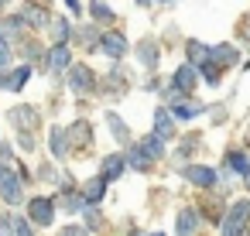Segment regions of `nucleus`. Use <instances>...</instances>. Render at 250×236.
Masks as SVG:
<instances>
[{
    "label": "nucleus",
    "instance_id": "393cba45",
    "mask_svg": "<svg viewBox=\"0 0 250 236\" xmlns=\"http://www.w3.org/2000/svg\"><path fill=\"white\" fill-rule=\"evenodd\" d=\"M106 123H110V134H113L120 144H127V123H124L117 113H106Z\"/></svg>",
    "mask_w": 250,
    "mask_h": 236
},
{
    "label": "nucleus",
    "instance_id": "c756f323",
    "mask_svg": "<svg viewBox=\"0 0 250 236\" xmlns=\"http://www.w3.org/2000/svg\"><path fill=\"white\" fill-rule=\"evenodd\" d=\"M52 35H55V41H69V35H72L69 31V21H55L52 24Z\"/></svg>",
    "mask_w": 250,
    "mask_h": 236
},
{
    "label": "nucleus",
    "instance_id": "72a5a7b5",
    "mask_svg": "<svg viewBox=\"0 0 250 236\" xmlns=\"http://www.w3.org/2000/svg\"><path fill=\"white\" fill-rule=\"evenodd\" d=\"M219 205H223L219 198H209V202H206V209H199V212H206L209 219H216V216H219Z\"/></svg>",
    "mask_w": 250,
    "mask_h": 236
},
{
    "label": "nucleus",
    "instance_id": "c9c22d12",
    "mask_svg": "<svg viewBox=\"0 0 250 236\" xmlns=\"http://www.w3.org/2000/svg\"><path fill=\"white\" fill-rule=\"evenodd\" d=\"M243 181H247V188H250V168H247V171H243Z\"/></svg>",
    "mask_w": 250,
    "mask_h": 236
},
{
    "label": "nucleus",
    "instance_id": "b1692460",
    "mask_svg": "<svg viewBox=\"0 0 250 236\" xmlns=\"http://www.w3.org/2000/svg\"><path fill=\"white\" fill-rule=\"evenodd\" d=\"M62 209H65V212H83V209H86V198L69 188V192H62Z\"/></svg>",
    "mask_w": 250,
    "mask_h": 236
},
{
    "label": "nucleus",
    "instance_id": "473e14b6",
    "mask_svg": "<svg viewBox=\"0 0 250 236\" xmlns=\"http://www.w3.org/2000/svg\"><path fill=\"white\" fill-rule=\"evenodd\" d=\"M14 233H18V236H35L31 219H14Z\"/></svg>",
    "mask_w": 250,
    "mask_h": 236
},
{
    "label": "nucleus",
    "instance_id": "f8f14e48",
    "mask_svg": "<svg viewBox=\"0 0 250 236\" xmlns=\"http://www.w3.org/2000/svg\"><path fill=\"white\" fill-rule=\"evenodd\" d=\"M199 233V209H182L178 212V236H195Z\"/></svg>",
    "mask_w": 250,
    "mask_h": 236
},
{
    "label": "nucleus",
    "instance_id": "f3484780",
    "mask_svg": "<svg viewBox=\"0 0 250 236\" xmlns=\"http://www.w3.org/2000/svg\"><path fill=\"white\" fill-rule=\"evenodd\" d=\"M137 59H141L144 69H154V65H158V45H154L151 38L141 41V45H137Z\"/></svg>",
    "mask_w": 250,
    "mask_h": 236
},
{
    "label": "nucleus",
    "instance_id": "ea45409f",
    "mask_svg": "<svg viewBox=\"0 0 250 236\" xmlns=\"http://www.w3.org/2000/svg\"><path fill=\"white\" fill-rule=\"evenodd\" d=\"M151 236H165V233H151Z\"/></svg>",
    "mask_w": 250,
    "mask_h": 236
},
{
    "label": "nucleus",
    "instance_id": "a878e982",
    "mask_svg": "<svg viewBox=\"0 0 250 236\" xmlns=\"http://www.w3.org/2000/svg\"><path fill=\"white\" fill-rule=\"evenodd\" d=\"M226 164H229L233 171H240V175H243V171L250 168V157H247L243 151H229V154H226Z\"/></svg>",
    "mask_w": 250,
    "mask_h": 236
},
{
    "label": "nucleus",
    "instance_id": "4468645a",
    "mask_svg": "<svg viewBox=\"0 0 250 236\" xmlns=\"http://www.w3.org/2000/svg\"><path fill=\"white\" fill-rule=\"evenodd\" d=\"M209 59L216 65H233V62H240V52L233 45H216V48H209Z\"/></svg>",
    "mask_w": 250,
    "mask_h": 236
},
{
    "label": "nucleus",
    "instance_id": "39448f33",
    "mask_svg": "<svg viewBox=\"0 0 250 236\" xmlns=\"http://www.w3.org/2000/svg\"><path fill=\"white\" fill-rule=\"evenodd\" d=\"M69 65H72V48H69V41H55V45L48 48V69H52V76H62Z\"/></svg>",
    "mask_w": 250,
    "mask_h": 236
},
{
    "label": "nucleus",
    "instance_id": "7ed1b4c3",
    "mask_svg": "<svg viewBox=\"0 0 250 236\" xmlns=\"http://www.w3.org/2000/svg\"><path fill=\"white\" fill-rule=\"evenodd\" d=\"M69 86H72L76 96H89L96 89V72L89 65H72L69 69Z\"/></svg>",
    "mask_w": 250,
    "mask_h": 236
},
{
    "label": "nucleus",
    "instance_id": "6ab92c4d",
    "mask_svg": "<svg viewBox=\"0 0 250 236\" xmlns=\"http://www.w3.org/2000/svg\"><path fill=\"white\" fill-rule=\"evenodd\" d=\"M65 137H69V147H83V144H89V140H93L89 123H76L72 130H65Z\"/></svg>",
    "mask_w": 250,
    "mask_h": 236
},
{
    "label": "nucleus",
    "instance_id": "a211bd4d",
    "mask_svg": "<svg viewBox=\"0 0 250 236\" xmlns=\"http://www.w3.org/2000/svg\"><path fill=\"white\" fill-rule=\"evenodd\" d=\"M103 192H106V178H103V175H100V178H89V181L83 185V198H86V202H100Z\"/></svg>",
    "mask_w": 250,
    "mask_h": 236
},
{
    "label": "nucleus",
    "instance_id": "9d476101",
    "mask_svg": "<svg viewBox=\"0 0 250 236\" xmlns=\"http://www.w3.org/2000/svg\"><path fill=\"white\" fill-rule=\"evenodd\" d=\"M28 76H31V65H21V69H14V72H7L4 79H0V89H7V93H18V89H24Z\"/></svg>",
    "mask_w": 250,
    "mask_h": 236
},
{
    "label": "nucleus",
    "instance_id": "c85d7f7f",
    "mask_svg": "<svg viewBox=\"0 0 250 236\" xmlns=\"http://www.w3.org/2000/svg\"><path fill=\"white\" fill-rule=\"evenodd\" d=\"M89 14H93L96 21H113V11H110L106 4H100V0H93V4H89Z\"/></svg>",
    "mask_w": 250,
    "mask_h": 236
},
{
    "label": "nucleus",
    "instance_id": "f257e3e1",
    "mask_svg": "<svg viewBox=\"0 0 250 236\" xmlns=\"http://www.w3.org/2000/svg\"><path fill=\"white\" fill-rule=\"evenodd\" d=\"M11 123L21 130V147H24V151H35L31 130L38 127V110H35V106H14V110H11Z\"/></svg>",
    "mask_w": 250,
    "mask_h": 236
},
{
    "label": "nucleus",
    "instance_id": "58836bf2",
    "mask_svg": "<svg viewBox=\"0 0 250 236\" xmlns=\"http://www.w3.org/2000/svg\"><path fill=\"white\" fill-rule=\"evenodd\" d=\"M243 236H250V226H247V233H243Z\"/></svg>",
    "mask_w": 250,
    "mask_h": 236
},
{
    "label": "nucleus",
    "instance_id": "4c0bfd02",
    "mask_svg": "<svg viewBox=\"0 0 250 236\" xmlns=\"http://www.w3.org/2000/svg\"><path fill=\"white\" fill-rule=\"evenodd\" d=\"M247 144H250V127H247Z\"/></svg>",
    "mask_w": 250,
    "mask_h": 236
},
{
    "label": "nucleus",
    "instance_id": "7c9ffc66",
    "mask_svg": "<svg viewBox=\"0 0 250 236\" xmlns=\"http://www.w3.org/2000/svg\"><path fill=\"white\" fill-rule=\"evenodd\" d=\"M7 62H11V38H0V72L7 69Z\"/></svg>",
    "mask_w": 250,
    "mask_h": 236
},
{
    "label": "nucleus",
    "instance_id": "e433bc0d",
    "mask_svg": "<svg viewBox=\"0 0 250 236\" xmlns=\"http://www.w3.org/2000/svg\"><path fill=\"white\" fill-rule=\"evenodd\" d=\"M137 4H141V7H151V4H154V0H137Z\"/></svg>",
    "mask_w": 250,
    "mask_h": 236
},
{
    "label": "nucleus",
    "instance_id": "9b49d317",
    "mask_svg": "<svg viewBox=\"0 0 250 236\" xmlns=\"http://www.w3.org/2000/svg\"><path fill=\"white\" fill-rule=\"evenodd\" d=\"M124 168H127V157H124V154H110V157H103V171H100V175H103L106 181H117V178L124 175Z\"/></svg>",
    "mask_w": 250,
    "mask_h": 236
},
{
    "label": "nucleus",
    "instance_id": "20e7f679",
    "mask_svg": "<svg viewBox=\"0 0 250 236\" xmlns=\"http://www.w3.org/2000/svg\"><path fill=\"white\" fill-rule=\"evenodd\" d=\"M28 219H31L35 226H52V222H55V202L45 198V195H35V198L28 202Z\"/></svg>",
    "mask_w": 250,
    "mask_h": 236
},
{
    "label": "nucleus",
    "instance_id": "412c9836",
    "mask_svg": "<svg viewBox=\"0 0 250 236\" xmlns=\"http://www.w3.org/2000/svg\"><path fill=\"white\" fill-rule=\"evenodd\" d=\"M199 76H206V82H209V86H219V79H223V65H216L212 59H206V62H202V69H199Z\"/></svg>",
    "mask_w": 250,
    "mask_h": 236
},
{
    "label": "nucleus",
    "instance_id": "4be33fe9",
    "mask_svg": "<svg viewBox=\"0 0 250 236\" xmlns=\"http://www.w3.org/2000/svg\"><path fill=\"white\" fill-rule=\"evenodd\" d=\"M168 110H171L178 120H192V117H199L206 106H202V103H185V106H182V103H175V106H168Z\"/></svg>",
    "mask_w": 250,
    "mask_h": 236
},
{
    "label": "nucleus",
    "instance_id": "bb28decb",
    "mask_svg": "<svg viewBox=\"0 0 250 236\" xmlns=\"http://www.w3.org/2000/svg\"><path fill=\"white\" fill-rule=\"evenodd\" d=\"M83 216H86V229H100V226H103V216H100V209H96V202H86V209H83Z\"/></svg>",
    "mask_w": 250,
    "mask_h": 236
},
{
    "label": "nucleus",
    "instance_id": "f03ea898",
    "mask_svg": "<svg viewBox=\"0 0 250 236\" xmlns=\"http://www.w3.org/2000/svg\"><path fill=\"white\" fill-rule=\"evenodd\" d=\"M250 226V198H240L229 205L226 219H223V236H243Z\"/></svg>",
    "mask_w": 250,
    "mask_h": 236
},
{
    "label": "nucleus",
    "instance_id": "2eb2a0df",
    "mask_svg": "<svg viewBox=\"0 0 250 236\" xmlns=\"http://www.w3.org/2000/svg\"><path fill=\"white\" fill-rule=\"evenodd\" d=\"M154 134H158V137H171V134H175V120H171V110H168V106H161V110L154 113Z\"/></svg>",
    "mask_w": 250,
    "mask_h": 236
},
{
    "label": "nucleus",
    "instance_id": "a19ab883",
    "mask_svg": "<svg viewBox=\"0 0 250 236\" xmlns=\"http://www.w3.org/2000/svg\"><path fill=\"white\" fill-rule=\"evenodd\" d=\"M0 175H4V164H0Z\"/></svg>",
    "mask_w": 250,
    "mask_h": 236
},
{
    "label": "nucleus",
    "instance_id": "2f4dec72",
    "mask_svg": "<svg viewBox=\"0 0 250 236\" xmlns=\"http://www.w3.org/2000/svg\"><path fill=\"white\" fill-rule=\"evenodd\" d=\"M11 233H14V216L0 212V236H11Z\"/></svg>",
    "mask_w": 250,
    "mask_h": 236
},
{
    "label": "nucleus",
    "instance_id": "5701e85b",
    "mask_svg": "<svg viewBox=\"0 0 250 236\" xmlns=\"http://www.w3.org/2000/svg\"><path fill=\"white\" fill-rule=\"evenodd\" d=\"M185 52H188L192 65H202V62L209 59V45H202V41H188V45H185Z\"/></svg>",
    "mask_w": 250,
    "mask_h": 236
},
{
    "label": "nucleus",
    "instance_id": "1a4fd4ad",
    "mask_svg": "<svg viewBox=\"0 0 250 236\" xmlns=\"http://www.w3.org/2000/svg\"><path fill=\"white\" fill-rule=\"evenodd\" d=\"M0 198H4L7 205H18V202H21V181H18L11 171L0 175Z\"/></svg>",
    "mask_w": 250,
    "mask_h": 236
},
{
    "label": "nucleus",
    "instance_id": "0eeeda50",
    "mask_svg": "<svg viewBox=\"0 0 250 236\" xmlns=\"http://www.w3.org/2000/svg\"><path fill=\"white\" fill-rule=\"evenodd\" d=\"M96 48L103 55H110V59H120V55H127V38L120 31H106V35H100V45Z\"/></svg>",
    "mask_w": 250,
    "mask_h": 236
},
{
    "label": "nucleus",
    "instance_id": "79ce46f5",
    "mask_svg": "<svg viewBox=\"0 0 250 236\" xmlns=\"http://www.w3.org/2000/svg\"><path fill=\"white\" fill-rule=\"evenodd\" d=\"M165 4H171V0H165Z\"/></svg>",
    "mask_w": 250,
    "mask_h": 236
},
{
    "label": "nucleus",
    "instance_id": "423d86ee",
    "mask_svg": "<svg viewBox=\"0 0 250 236\" xmlns=\"http://www.w3.org/2000/svg\"><path fill=\"white\" fill-rule=\"evenodd\" d=\"M182 175H185V181H192L195 188H202V192H209L212 185H216V171L212 168H206V164H185L182 168Z\"/></svg>",
    "mask_w": 250,
    "mask_h": 236
},
{
    "label": "nucleus",
    "instance_id": "ddd939ff",
    "mask_svg": "<svg viewBox=\"0 0 250 236\" xmlns=\"http://www.w3.org/2000/svg\"><path fill=\"white\" fill-rule=\"evenodd\" d=\"M151 161H158V157H165V137H158V134H147V137H141V144H137Z\"/></svg>",
    "mask_w": 250,
    "mask_h": 236
},
{
    "label": "nucleus",
    "instance_id": "dca6fc26",
    "mask_svg": "<svg viewBox=\"0 0 250 236\" xmlns=\"http://www.w3.org/2000/svg\"><path fill=\"white\" fill-rule=\"evenodd\" d=\"M48 147H52V157H65L69 154V137H65V130L62 127H52V137H48Z\"/></svg>",
    "mask_w": 250,
    "mask_h": 236
},
{
    "label": "nucleus",
    "instance_id": "f704fd0d",
    "mask_svg": "<svg viewBox=\"0 0 250 236\" xmlns=\"http://www.w3.org/2000/svg\"><path fill=\"white\" fill-rule=\"evenodd\" d=\"M59 236H89V229H86V226H65Z\"/></svg>",
    "mask_w": 250,
    "mask_h": 236
},
{
    "label": "nucleus",
    "instance_id": "cd10ccee",
    "mask_svg": "<svg viewBox=\"0 0 250 236\" xmlns=\"http://www.w3.org/2000/svg\"><path fill=\"white\" fill-rule=\"evenodd\" d=\"M124 157H127V164H130V168H137V171H144V168H147V161H144V151H141V147H130Z\"/></svg>",
    "mask_w": 250,
    "mask_h": 236
},
{
    "label": "nucleus",
    "instance_id": "aec40b11",
    "mask_svg": "<svg viewBox=\"0 0 250 236\" xmlns=\"http://www.w3.org/2000/svg\"><path fill=\"white\" fill-rule=\"evenodd\" d=\"M24 24H28V28H45V24H48V11L31 4V7L24 11Z\"/></svg>",
    "mask_w": 250,
    "mask_h": 236
},
{
    "label": "nucleus",
    "instance_id": "6e6552de",
    "mask_svg": "<svg viewBox=\"0 0 250 236\" xmlns=\"http://www.w3.org/2000/svg\"><path fill=\"white\" fill-rule=\"evenodd\" d=\"M195 82H199V69H195L192 62H188V65H178L175 76H171V89H178V93H185V96L192 93Z\"/></svg>",
    "mask_w": 250,
    "mask_h": 236
}]
</instances>
